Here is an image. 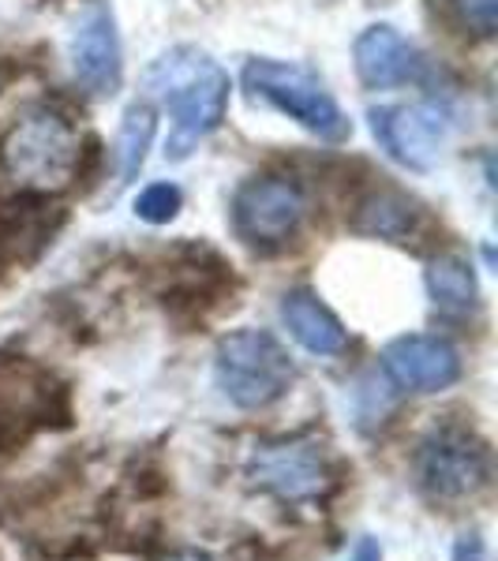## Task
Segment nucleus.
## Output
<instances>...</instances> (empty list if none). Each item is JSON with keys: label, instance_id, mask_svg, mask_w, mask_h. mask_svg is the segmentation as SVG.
<instances>
[{"label": "nucleus", "instance_id": "nucleus-1", "mask_svg": "<svg viewBox=\"0 0 498 561\" xmlns=\"http://www.w3.org/2000/svg\"><path fill=\"white\" fill-rule=\"evenodd\" d=\"M143 83L173 116L166 142L169 161H184L229 113V76L195 45H177L147 68Z\"/></svg>", "mask_w": 498, "mask_h": 561}, {"label": "nucleus", "instance_id": "nucleus-2", "mask_svg": "<svg viewBox=\"0 0 498 561\" xmlns=\"http://www.w3.org/2000/svg\"><path fill=\"white\" fill-rule=\"evenodd\" d=\"M244 90L256 102L274 105L278 113L293 116L304 131L319 135L322 142H346L352 135V124L346 121L341 105L326 83L304 65H288V60L256 57L244 65Z\"/></svg>", "mask_w": 498, "mask_h": 561}, {"label": "nucleus", "instance_id": "nucleus-3", "mask_svg": "<svg viewBox=\"0 0 498 561\" xmlns=\"http://www.w3.org/2000/svg\"><path fill=\"white\" fill-rule=\"evenodd\" d=\"M214 378L237 409L259 412L288 393L296 367L270 330H237L217 345Z\"/></svg>", "mask_w": 498, "mask_h": 561}, {"label": "nucleus", "instance_id": "nucleus-4", "mask_svg": "<svg viewBox=\"0 0 498 561\" xmlns=\"http://www.w3.org/2000/svg\"><path fill=\"white\" fill-rule=\"evenodd\" d=\"M71 393L49 367L0 352V454L20 449L45 427H68Z\"/></svg>", "mask_w": 498, "mask_h": 561}, {"label": "nucleus", "instance_id": "nucleus-5", "mask_svg": "<svg viewBox=\"0 0 498 561\" xmlns=\"http://www.w3.org/2000/svg\"><path fill=\"white\" fill-rule=\"evenodd\" d=\"M79 139L71 124L57 108L34 105L26 108L12 131L4 135L0 161H4L8 176H15L26 192H49V187H65L76 173Z\"/></svg>", "mask_w": 498, "mask_h": 561}, {"label": "nucleus", "instance_id": "nucleus-6", "mask_svg": "<svg viewBox=\"0 0 498 561\" xmlns=\"http://www.w3.org/2000/svg\"><path fill=\"white\" fill-rule=\"evenodd\" d=\"M491 479V449L468 427H434L416 449V483L434 502H461Z\"/></svg>", "mask_w": 498, "mask_h": 561}, {"label": "nucleus", "instance_id": "nucleus-7", "mask_svg": "<svg viewBox=\"0 0 498 561\" xmlns=\"http://www.w3.org/2000/svg\"><path fill=\"white\" fill-rule=\"evenodd\" d=\"M307 217V195L293 176H256L233 198V229L248 248L274 255L296 240Z\"/></svg>", "mask_w": 498, "mask_h": 561}, {"label": "nucleus", "instance_id": "nucleus-8", "mask_svg": "<svg viewBox=\"0 0 498 561\" xmlns=\"http://www.w3.org/2000/svg\"><path fill=\"white\" fill-rule=\"evenodd\" d=\"M248 479L251 486L282 497V502H319L341 483L322 449L304 438L259 446L248 465Z\"/></svg>", "mask_w": 498, "mask_h": 561}, {"label": "nucleus", "instance_id": "nucleus-9", "mask_svg": "<svg viewBox=\"0 0 498 561\" xmlns=\"http://www.w3.org/2000/svg\"><path fill=\"white\" fill-rule=\"evenodd\" d=\"M371 131L397 165L428 173L442 161L450 142V113L439 102L378 105L371 108Z\"/></svg>", "mask_w": 498, "mask_h": 561}, {"label": "nucleus", "instance_id": "nucleus-10", "mask_svg": "<svg viewBox=\"0 0 498 561\" xmlns=\"http://www.w3.org/2000/svg\"><path fill=\"white\" fill-rule=\"evenodd\" d=\"M71 71H76V83L94 98H109L121 90L124 53L109 4H90L83 20L76 23V34H71Z\"/></svg>", "mask_w": 498, "mask_h": 561}, {"label": "nucleus", "instance_id": "nucleus-11", "mask_svg": "<svg viewBox=\"0 0 498 561\" xmlns=\"http://www.w3.org/2000/svg\"><path fill=\"white\" fill-rule=\"evenodd\" d=\"M383 367L409 393H442L461 378V356L450 341L431 333H405L383 348Z\"/></svg>", "mask_w": 498, "mask_h": 561}, {"label": "nucleus", "instance_id": "nucleus-12", "mask_svg": "<svg viewBox=\"0 0 498 561\" xmlns=\"http://www.w3.org/2000/svg\"><path fill=\"white\" fill-rule=\"evenodd\" d=\"M352 60H356V76L367 90H394L416 83L423 71V57L416 53V45L391 23L367 26L352 45Z\"/></svg>", "mask_w": 498, "mask_h": 561}, {"label": "nucleus", "instance_id": "nucleus-13", "mask_svg": "<svg viewBox=\"0 0 498 561\" xmlns=\"http://www.w3.org/2000/svg\"><path fill=\"white\" fill-rule=\"evenodd\" d=\"M349 229L356 237H371V240L412 243L423 232V210L416 198L397 192V187H378V192H367L352 206Z\"/></svg>", "mask_w": 498, "mask_h": 561}, {"label": "nucleus", "instance_id": "nucleus-14", "mask_svg": "<svg viewBox=\"0 0 498 561\" xmlns=\"http://www.w3.org/2000/svg\"><path fill=\"white\" fill-rule=\"evenodd\" d=\"M282 322L288 337L312 356H341L349 348V330L312 288H293L282 296Z\"/></svg>", "mask_w": 498, "mask_h": 561}, {"label": "nucleus", "instance_id": "nucleus-15", "mask_svg": "<svg viewBox=\"0 0 498 561\" xmlns=\"http://www.w3.org/2000/svg\"><path fill=\"white\" fill-rule=\"evenodd\" d=\"M428 296L439 311L468 314L479 304V285L473 274V262L461 255H439L428 266Z\"/></svg>", "mask_w": 498, "mask_h": 561}, {"label": "nucleus", "instance_id": "nucleus-16", "mask_svg": "<svg viewBox=\"0 0 498 561\" xmlns=\"http://www.w3.org/2000/svg\"><path fill=\"white\" fill-rule=\"evenodd\" d=\"M154 131H158V116H154V105L135 102L121 121V131H116V158H121V184H132L139 176L143 161H147V150L154 142Z\"/></svg>", "mask_w": 498, "mask_h": 561}, {"label": "nucleus", "instance_id": "nucleus-17", "mask_svg": "<svg viewBox=\"0 0 498 561\" xmlns=\"http://www.w3.org/2000/svg\"><path fill=\"white\" fill-rule=\"evenodd\" d=\"M184 206V192L177 184H150L135 198V217L147 225H169Z\"/></svg>", "mask_w": 498, "mask_h": 561}, {"label": "nucleus", "instance_id": "nucleus-18", "mask_svg": "<svg viewBox=\"0 0 498 561\" xmlns=\"http://www.w3.org/2000/svg\"><path fill=\"white\" fill-rule=\"evenodd\" d=\"M457 23L465 26L473 38L487 42L498 31V0H450Z\"/></svg>", "mask_w": 498, "mask_h": 561}, {"label": "nucleus", "instance_id": "nucleus-19", "mask_svg": "<svg viewBox=\"0 0 498 561\" xmlns=\"http://www.w3.org/2000/svg\"><path fill=\"white\" fill-rule=\"evenodd\" d=\"M454 561H487V547L479 539V531H465L457 542H454Z\"/></svg>", "mask_w": 498, "mask_h": 561}, {"label": "nucleus", "instance_id": "nucleus-20", "mask_svg": "<svg viewBox=\"0 0 498 561\" xmlns=\"http://www.w3.org/2000/svg\"><path fill=\"white\" fill-rule=\"evenodd\" d=\"M349 561H383V547H378V539L364 536L356 542V550H352Z\"/></svg>", "mask_w": 498, "mask_h": 561}, {"label": "nucleus", "instance_id": "nucleus-21", "mask_svg": "<svg viewBox=\"0 0 498 561\" xmlns=\"http://www.w3.org/2000/svg\"><path fill=\"white\" fill-rule=\"evenodd\" d=\"M161 561H211V554H203V550H173V554H166Z\"/></svg>", "mask_w": 498, "mask_h": 561}]
</instances>
